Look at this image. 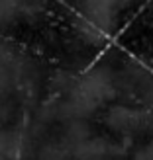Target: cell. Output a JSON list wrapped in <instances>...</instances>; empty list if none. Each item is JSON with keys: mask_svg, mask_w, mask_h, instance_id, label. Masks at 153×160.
Instances as JSON below:
<instances>
[{"mask_svg": "<svg viewBox=\"0 0 153 160\" xmlns=\"http://www.w3.org/2000/svg\"><path fill=\"white\" fill-rule=\"evenodd\" d=\"M75 92H79L80 96H85L86 100H90L92 103L98 106V103L112 100L116 96V84H114L110 70L106 67H98L80 80L79 86L75 88Z\"/></svg>", "mask_w": 153, "mask_h": 160, "instance_id": "obj_1", "label": "cell"}, {"mask_svg": "<svg viewBox=\"0 0 153 160\" xmlns=\"http://www.w3.org/2000/svg\"><path fill=\"white\" fill-rule=\"evenodd\" d=\"M106 123L114 131L128 135V133H134L135 129L145 127V113L130 109V108H124V106H118V108H112L108 111Z\"/></svg>", "mask_w": 153, "mask_h": 160, "instance_id": "obj_2", "label": "cell"}, {"mask_svg": "<svg viewBox=\"0 0 153 160\" xmlns=\"http://www.w3.org/2000/svg\"><path fill=\"white\" fill-rule=\"evenodd\" d=\"M110 152V145L104 139H85L77 145L79 160H104Z\"/></svg>", "mask_w": 153, "mask_h": 160, "instance_id": "obj_3", "label": "cell"}, {"mask_svg": "<svg viewBox=\"0 0 153 160\" xmlns=\"http://www.w3.org/2000/svg\"><path fill=\"white\" fill-rule=\"evenodd\" d=\"M20 12V0H0V29L10 26Z\"/></svg>", "mask_w": 153, "mask_h": 160, "instance_id": "obj_4", "label": "cell"}, {"mask_svg": "<svg viewBox=\"0 0 153 160\" xmlns=\"http://www.w3.org/2000/svg\"><path fill=\"white\" fill-rule=\"evenodd\" d=\"M135 160H153V141L135 152Z\"/></svg>", "mask_w": 153, "mask_h": 160, "instance_id": "obj_5", "label": "cell"}]
</instances>
